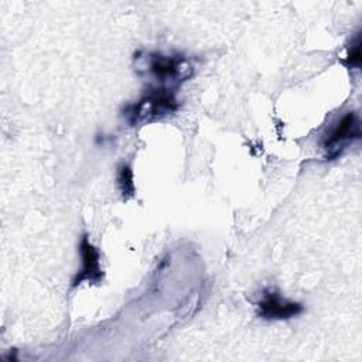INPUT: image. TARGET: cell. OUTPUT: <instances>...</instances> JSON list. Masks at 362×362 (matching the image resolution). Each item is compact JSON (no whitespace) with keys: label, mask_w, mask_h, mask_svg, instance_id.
<instances>
[{"label":"cell","mask_w":362,"mask_h":362,"mask_svg":"<svg viewBox=\"0 0 362 362\" xmlns=\"http://www.w3.org/2000/svg\"><path fill=\"white\" fill-rule=\"evenodd\" d=\"M348 66L352 68H359L361 66V40L359 35L355 40V44L351 45V49L348 51V58H346Z\"/></svg>","instance_id":"52a82bcc"},{"label":"cell","mask_w":362,"mask_h":362,"mask_svg":"<svg viewBox=\"0 0 362 362\" xmlns=\"http://www.w3.org/2000/svg\"><path fill=\"white\" fill-rule=\"evenodd\" d=\"M117 184L123 197H132L134 194V184H133V173L127 164H122L117 174Z\"/></svg>","instance_id":"8992f818"},{"label":"cell","mask_w":362,"mask_h":362,"mask_svg":"<svg viewBox=\"0 0 362 362\" xmlns=\"http://www.w3.org/2000/svg\"><path fill=\"white\" fill-rule=\"evenodd\" d=\"M304 307L300 303L288 301L273 290L263 291L257 303V314L264 320H287L301 314Z\"/></svg>","instance_id":"3957f363"},{"label":"cell","mask_w":362,"mask_h":362,"mask_svg":"<svg viewBox=\"0 0 362 362\" xmlns=\"http://www.w3.org/2000/svg\"><path fill=\"white\" fill-rule=\"evenodd\" d=\"M361 137V126L358 116L354 112L345 113L327 133L324 139V148L337 156L339 148H344L348 143Z\"/></svg>","instance_id":"7a4b0ae2"},{"label":"cell","mask_w":362,"mask_h":362,"mask_svg":"<svg viewBox=\"0 0 362 362\" xmlns=\"http://www.w3.org/2000/svg\"><path fill=\"white\" fill-rule=\"evenodd\" d=\"M79 250L82 257V267L74 277L72 286L76 287L85 280L89 283H99L103 277V272L99 262V250L89 242L86 235H83L79 243Z\"/></svg>","instance_id":"277c9868"},{"label":"cell","mask_w":362,"mask_h":362,"mask_svg":"<svg viewBox=\"0 0 362 362\" xmlns=\"http://www.w3.org/2000/svg\"><path fill=\"white\" fill-rule=\"evenodd\" d=\"M185 66V61L182 57H170V55H163V54H153L150 58V72L160 81H177L181 78H187V75L182 74L184 69L189 68H182Z\"/></svg>","instance_id":"5b68a950"},{"label":"cell","mask_w":362,"mask_h":362,"mask_svg":"<svg viewBox=\"0 0 362 362\" xmlns=\"http://www.w3.org/2000/svg\"><path fill=\"white\" fill-rule=\"evenodd\" d=\"M178 109V102L168 88H151L136 103L124 109L123 116L132 126L158 120Z\"/></svg>","instance_id":"6da1fadb"}]
</instances>
